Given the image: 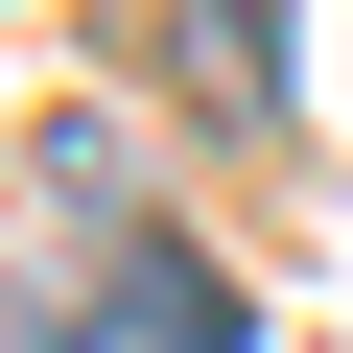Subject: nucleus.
I'll list each match as a JSON object with an SVG mask.
<instances>
[{"label": "nucleus", "instance_id": "obj_1", "mask_svg": "<svg viewBox=\"0 0 353 353\" xmlns=\"http://www.w3.org/2000/svg\"><path fill=\"white\" fill-rule=\"evenodd\" d=\"M165 48H189V94H212V118H283V0H189Z\"/></svg>", "mask_w": 353, "mask_h": 353}]
</instances>
